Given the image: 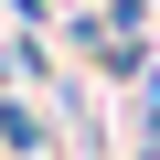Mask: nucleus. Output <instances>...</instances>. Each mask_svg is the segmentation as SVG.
Masks as SVG:
<instances>
[{"label":"nucleus","instance_id":"7ed1b4c3","mask_svg":"<svg viewBox=\"0 0 160 160\" xmlns=\"http://www.w3.org/2000/svg\"><path fill=\"white\" fill-rule=\"evenodd\" d=\"M96 11H107L118 32H149V0H96Z\"/></svg>","mask_w":160,"mask_h":160},{"label":"nucleus","instance_id":"f257e3e1","mask_svg":"<svg viewBox=\"0 0 160 160\" xmlns=\"http://www.w3.org/2000/svg\"><path fill=\"white\" fill-rule=\"evenodd\" d=\"M53 149H64L53 107H43V96H22V86H0V160H53Z\"/></svg>","mask_w":160,"mask_h":160},{"label":"nucleus","instance_id":"f03ea898","mask_svg":"<svg viewBox=\"0 0 160 160\" xmlns=\"http://www.w3.org/2000/svg\"><path fill=\"white\" fill-rule=\"evenodd\" d=\"M128 128H139V139H160V64L128 86Z\"/></svg>","mask_w":160,"mask_h":160},{"label":"nucleus","instance_id":"20e7f679","mask_svg":"<svg viewBox=\"0 0 160 160\" xmlns=\"http://www.w3.org/2000/svg\"><path fill=\"white\" fill-rule=\"evenodd\" d=\"M0 11H11L22 32H43V22H53V0H0Z\"/></svg>","mask_w":160,"mask_h":160}]
</instances>
